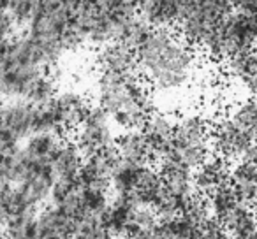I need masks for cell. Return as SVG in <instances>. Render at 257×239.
Wrapping results in <instances>:
<instances>
[{"label":"cell","instance_id":"1","mask_svg":"<svg viewBox=\"0 0 257 239\" xmlns=\"http://www.w3.org/2000/svg\"><path fill=\"white\" fill-rule=\"evenodd\" d=\"M138 72L150 90L176 93L194 81L197 72L196 51L171 30H154L136 50Z\"/></svg>","mask_w":257,"mask_h":239},{"label":"cell","instance_id":"2","mask_svg":"<svg viewBox=\"0 0 257 239\" xmlns=\"http://www.w3.org/2000/svg\"><path fill=\"white\" fill-rule=\"evenodd\" d=\"M95 106L109 116L114 129L121 132L143 130L148 116L154 113V99L150 86L140 72L100 71L93 88Z\"/></svg>","mask_w":257,"mask_h":239},{"label":"cell","instance_id":"3","mask_svg":"<svg viewBox=\"0 0 257 239\" xmlns=\"http://www.w3.org/2000/svg\"><path fill=\"white\" fill-rule=\"evenodd\" d=\"M213 153L211 148V120L199 111H189L178 116L176 129L169 144L168 157L196 171ZM162 160V162H164Z\"/></svg>","mask_w":257,"mask_h":239},{"label":"cell","instance_id":"4","mask_svg":"<svg viewBox=\"0 0 257 239\" xmlns=\"http://www.w3.org/2000/svg\"><path fill=\"white\" fill-rule=\"evenodd\" d=\"M255 50L257 23L234 9L222 20L210 43L204 46L206 57L218 65H224L238 55L255 53Z\"/></svg>","mask_w":257,"mask_h":239},{"label":"cell","instance_id":"5","mask_svg":"<svg viewBox=\"0 0 257 239\" xmlns=\"http://www.w3.org/2000/svg\"><path fill=\"white\" fill-rule=\"evenodd\" d=\"M229 13H232V4L224 0L182 2V18L176 25V36L192 50H204Z\"/></svg>","mask_w":257,"mask_h":239},{"label":"cell","instance_id":"6","mask_svg":"<svg viewBox=\"0 0 257 239\" xmlns=\"http://www.w3.org/2000/svg\"><path fill=\"white\" fill-rule=\"evenodd\" d=\"M72 22V8L71 2H39V9L29 25L27 36L36 43L43 44L51 50H60V39L65 34L67 27Z\"/></svg>","mask_w":257,"mask_h":239},{"label":"cell","instance_id":"7","mask_svg":"<svg viewBox=\"0 0 257 239\" xmlns=\"http://www.w3.org/2000/svg\"><path fill=\"white\" fill-rule=\"evenodd\" d=\"M34 134V106L25 100L0 102V155L20 150Z\"/></svg>","mask_w":257,"mask_h":239},{"label":"cell","instance_id":"8","mask_svg":"<svg viewBox=\"0 0 257 239\" xmlns=\"http://www.w3.org/2000/svg\"><path fill=\"white\" fill-rule=\"evenodd\" d=\"M118 134L114 132V127L111 123L109 116L100 107L92 106L86 114L85 122L76 130L74 143L83 153V157H92L97 151L104 148L114 146Z\"/></svg>","mask_w":257,"mask_h":239},{"label":"cell","instance_id":"9","mask_svg":"<svg viewBox=\"0 0 257 239\" xmlns=\"http://www.w3.org/2000/svg\"><path fill=\"white\" fill-rule=\"evenodd\" d=\"M120 164L121 158L114 146L104 148L92 157H86L78 176L81 188L109 192L111 178H113L114 171L120 167Z\"/></svg>","mask_w":257,"mask_h":239},{"label":"cell","instance_id":"10","mask_svg":"<svg viewBox=\"0 0 257 239\" xmlns=\"http://www.w3.org/2000/svg\"><path fill=\"white\" fill-rule=\"evenodd\" d=\"M253 143L229 120L225 114H218L211 122V148L213 153L229 162L243 160Z\"/></svg>","mask_w":257,"mask_h":239},{"label":"cell","instance_id":"11","mask_svg":"<svg viewBox=\"0 0 257 239\" xmlns=\"http://www.w3.org/2000/svg\"><path fill=\"white\" fill-rule=\"evenodd\" d=\"M176 120L178 118L175 114H169L166 111H154L148 116L147 123L143 127V136L150 148V160L161 164L166 157H168L169 144H171L173 134L176 129Z\"/></svg>","mask_w":257,"mask_h":239},{"label":"cell","instance_id":"12","mask_svg":"<svg viewBox=\"0 0 257 239\" xmlns=\"http://www.w3.org/2000/svg\"><path fill=\"white\" fill-rule=\"evenodd\" d=\"M53 104L57 107L64 134L76 132L79 129V125L85 122L86 114H88L90 107H92V104L86 99L85 93L78 92L74 88H67L58 92Z\"/></svg>","mask_w":257,"mask_h":239},{"label":"cell","instance_id":"13","mask_svg":"<svg viewBox=\"0 0 257 239\" xmlns=\"http://www.w3.org/2000/svg\"><path fill=\"white\" fill-rule=\"evenodd\" d=\"M194 192L197 195L208 197L218 186L231 185V162L218 157L217 153H211L199 169H196L192 174Z\"/></svg>","mask_w":257,"mask_h":239},{"label":"cell","instance_id":"14","mask_svg":"<svg viewBox=\"0 0 257 239\" xmlns=\"http://www.w3.org/2000/svg\"><path fill=\"white\" fill-rule=\"evenodd\" d=\"M138 15L154 30H169L182 18V2L176 0H148L138 2Z\"/></svg>","mask_w":257,"mask_h":239},{"label":"cell","instance_id":"15","mask_svg":"<svg viewBox=\"0 0 257 239\" xmlns=\"http://www.w3.org/2000/svg\"><path fill=\"white\" fill-rule=\"evenodd\" d=\"M95 62L100 67V71L120 72V74L138 71L136 51L125 46L120 41H109V43L97 48Z\"/></svg>","mask_w":257,"mask_h":239},{"label":"cell","instance_id":"16","mask_svg":"<svg viewBox=\"0 0 257 239\" xmlns=\"http://www.w3.org/2000/svg\"><path fill=\"white\" fill-rule=\"evenodd\" d=\"M162 192H164V179L161 171L154 165H143L136 188L128 195V199L138 207H154Z\"/></svg>","mask_w":257,"mask_h":239},{"label":"cell","instance_id":"17","mask_svg":"<svg viewBox=\"0 0 257 239\" xmlns=\"http://www.w3.org/2000/svg\"><path fill=\"white\" fill-rule=\"evenodd\" d=\"M62 141H64L62 137L51 134H32L23 143V146H20V153L29 164L51 165V160L57 155Z\"/></svg>","mask_w":257,"mask_h":239},{"label":"cell","instance_id":"18","mask_svg":"<svg viewBox=\"0 0 257 239\" xmlns=\"http://www.w3.org/2000/svg\"><path fill=\"white\" fill-rule=\"evenodd\" d=\"M121 162L133 165H148L150 162V148L141 130H127L120 132L114 141Z\"/></svg>","mask_w":257,"mask_h":239},{"label":"cell","instance_id":"19","mask_svg":"<svg viewBox=\"0 0 257 239\" xmlns=\"http://www.w3.org/2000/svg\"><path fill=\"white\" fill-rule=\"evenodd\" d=\"M161 171L162 179H164V188L168 192L175 193V195L182 197L183 200H187L189 197H192L194 193V183H192V174L194 171H190L189 167L178 164L175 160H164L161 162Z\"/></svg>","mask_w":257,"mask_h":239},{"label":"cell","instance_id":"20","mask_svg":"<svg viewBox=\"0 0 257 239\" xmlns=\"http://www.w3.org/2000/svg\"><path fill=\"white\" fill-rule=\"evenodd\" d=\"M37 223L43 239H55V237H69L74 239V227L76 221L71 220L64 211L57 206H48L37 213Z\"/></svg>","mask_w":257,"mask_h":239},{"label":"cell","instance_id":"21","mask_svg":"<svg viewBox=\"0 0 257 239\" xmlns=\"http://www.w3.org/2000/svg\"><path fill=\"white\" fill-rule=\"evenodd\" d=\"M85 157L74 141H62L57 155L51 160V171L57 179H78Z\"/></svg>","mask_w":257,"mask_h":239},{"label":"cell","instance_id":"22","mask_svg":"<svg viewBox=\"0 0 257 239\" xmlns=\"http://www.w3.org/2000/svg\"><path fill=\"white\" fill-rule=\"evenodd\" d=\"M134 202L128 197L125 195H114L109 200V206L104 211V214L100 216L104 227L107 228L111 235L114 239L121 237V235L127 234V225H128V218L131 213L134 211Z\"/></svg>","mask_w":257,"mask_h":239},{"label":"cell","instance_id":"23","mask_svg":"<svg viewBox=\"0 0 257 239\" xmlns=\"http://www.w3.org/2000/svg\"><path fill=\"white\" fill-rule=\"evenodd\" d=\"M220 221L231 239H248L257 230V209L238 204Z\"/></svg>","mask_w":257,"mask_h":239},{"label":"cell","instance_id":"24","mask_svg":"<svg viewBox=\"0 0 257 239\" xmlns=\"http://www.w3.org/2000/svg\"><path fill=\"white\" fill-rule=\"evenodd\" d=\"M225 116L252 141L257 144V99H243L229 107Z\"/></svg>","mask_w":257,"mask_h":239},{"label":"cell","instance_id":"25","mask_svg":"<svg viewBox=\"0 0 257 239\" xmlns=\"http://www.w3.org/2000/svg\"><path fill=\"white\" fill-rule=\"evenodd\" d=\"M58 95V83L51 78L48 72L39 74L36 79L32 81V85L29 86L23 100L29 102L30 106L39 107L44 104H50L51 100H55V97Z\"/></svg>","mask_w":257,"mask_h":239},{"label":"cell","instance_id":"26","mask_svg":"<svg viewBox=\"0 0 257 239\" xmlns=\"http://www.w3.org/2000/svg\"><path fill=\"white\" fill-rule=\"evenodd\" d=\"M8 239H43L37 223V213H25L13 216L4 228Z\"/></svg>","mask_w":257,"mask_h":239},{"label":"cell","instance_id":"27","mask_svg":"<svg viewBox=\"0 0 257 239\" xmlns=\"http://www.w3.org/2000/svg\"><path fill=\"white\" fill-rule=\"evenodd\" d=\"M34 134H51V136L64 137L60 118L53 100L44 106L34 107Z\"/></svg>","mask_w":257,"mask_h":239},{"label":"cell","instance_id":"28","mask_svg":"<svg viewBox=\"0 0 257 239\" xmlns=\"http://www.w3.org/2000/svg\"><path fill=\"white\" fill-rule=\"evenodd\" d=\"M27 169V162L23 160L22 153L13 151V153L0 155V186H15L23 178Z\"/></svg>","mask_w":257,"mask_h":239},{"label":"cell","instance_id":"29","mask_svg":"<svg viewBox=\"0 0 257 239\" xmlns=\"http://www.w3.org/2000/svg\"><path fill=\"white\" fill-rule=\"evenodd\" d=\"M224 74L234 83L246 81L250 78L257 76V55L255 53H246L238 55V57L231 58L224 64Z\"/></svg>","mask_w":257,"mask_h":239},{"label":"cell","instance_id":"30","mask_svg":"<svg viewBox=\"0 0 257 239\" xmlns=\"http://www.w3.org/2000/svg\"><path fill=\"white\" fill-rule=\"evenodd\" d=\"M152 32H154V29L138 16L136 20H133V22H128L125 27H121V30L118 32L114 41H120L125 46H128L131 50L136 51L138 48H141L147 43L148 37L152 36Z\"/></svg>","mask_w":257,"mask_h":239},{"label":"cell","instance_id":"31","mask_svg":"<svg viewBox=\"0 0 257 239\" xmlns=\"http://www.w3.org/2000/svg\"><path fill=\"white\" fill-rule=\"evenodd\" d=\"M143 165H133L121 162L120 167L114 171L113 178H111V188L114 190V195H125L128 197L136 188L138 178Z\"/></svg>","mask_w":257,"mask_h":239},{"label":"cell","instance_id":"32","mask_svg":"<svg viewBox=\"0 0 257 239\" xmlns=\"http://www.w3.org/2000/svg\"><path fill=\"white\" fill-rule=\"evenodd\" d=\"M159 218L152 207H134L125 235H150L157 228Z\"/></svg>","mask_w":257,"mask_h":239},{"label":"cell","instance_id":"33","mask_svg":"<svg viewBox=\"0 0 257 239\" xmlns=\"http://www.w3.org/2000/svg\"><path fill=\"white\" fill-rule=\"evenodd\" d=\"M206 199H208V204H210L211 214H213L215 218H218V220H222L225 214L231 213V211L238 206V200H236L234 193H232L231 185L218 186V188L213 190Z\"/></svg>","mask_w":257,"mask_h":239},{"label":"cell","instance_id":"34","mask_svg":"<svg viewBox=\"0 0 257 239\" xmlns=\"http://www.w3.org/2000/svg\"><path fill=\"white\" fill-rule=\"evenodd\" d=\"M182 216L185 218V220H189L190 223H194L196 227H201V225L206 220H210L213 214H211L210 204H208L206 197L194 193V195L189 197V199L185 200V204H183Z\"/></svg>","mask_w":257,"mask_h":239},{"label":"cell","instance_id":"35","mask_svg":"<svg viewBox=\"0 0 257 239\" xmlns=\"http://www.w3.org/2000/svg\"><path fill=\"white\" fill-rule=\"evenodd\" d=\"M183 204H185V200L182 197L175 195V193L168 192L164 188V192L161 193V197L157 199V202L154 204L152 209L155 211L159 221H166V220H173L176 216H182Z\"/></svg>","mask_w":257,"mask_h":239},{"label":"cell","instance_id":"36","mask_svg":"<svg viewBox=\"0 0 257 239\" xmlns=\"http://www.w3.org/2000/svg\"><path fill=\"white\" fill-rule=\"evenodd\" d=\"M74 239H114L97 216H86L76 221Z\"/></svg>","mask_w":257,"mask_h":239},{"label":"cell","instance_id":"37","mask_svg":"<svg viewBox=\"0 0 257 239\" xmlns=\"http://www.w3.org/2000/svg\"><path fill=\"white\" fill-rule=\"evenodd\" d=\"M37 9H39V2H30V0H18V2H9V16L15 22L16 29L18 27H27L34 22L37 15Z\"/></svg>","mask_w":257,"mask_h":239},{"label":"cell","instance_id":"38","mask_svg":"<svg viewBox=\"0 0 257 239\" xmlns=\"http://www.w3.org/2000/svg\"><path fill=\"white\" fill-rule=\"evenodd\" d=\"M257 167L246 160H238L231 165V185H255Z\"/></svg>","mask_w":257,"mask_h":239},{"label":"cell","instance_id":"39","mask_svg":"<svg viewBox=\"0 0 257 239\" xmlns=\"http://www.w3.org/2000/svg\"><path fill=\"white\" fill-rule=\"evenodd\" d=\"M11 218V186H0V225H6Z\"/></svg>","mask_w":257,"mask_h":239},{"label":"cell","instance_id":"40","mask_svg":"<svg viewBox=\"0 0 257 239\" xmlns=\"http://www.w3.org/2000/svg\"><path fill=\"white\" fill-rule=\"evenodd\" d=\"M15 30H16V25H15V22H13L11 16H9V13L0 9V43L13 39Z\"/></svg>","mask_w":257,"mask_h":239},{"label":"cell","instance_id":"41","mask_svg":"<svg viewBox=\"0 0 257 239\" xmlns=\"http://www.w3.org/2000/svg\"><path fill=\"white\" fill-rule=\"evenodd\" d=\"M243 160L250 162V164L255 165V167H257V144H253V146L250 148L248 151H246V155L243 157Z\"/></svg>","mask_w":257,"mask_h":239},{"label":"cell","instance_id":"42","mask_svg":"<svg viewBox=\"0 0 257 239\" xmlns=\"http://www.w3.org/2000/svg\"><path fill=\"white\" fill-rule=\"evenodd\" d=\"M118 239H150V235H121Z\"/></svg>","mask_w":257,"mask_h":239},{"label":"cell","instance_id":"43","mask_svg":"<svg viewBox=\"0 0 257 239\" xmlns=\"http://www.w3.org/2000/svg\"><path fill=\"white\" fill-rule=\"evenodd\" d=\"M0 239H8V235H6V232L0 228Z\"/></svg>","mask_w":257,"mask_h":239},{"label":"cell","instance_id":"44","mask_svg":"<svg viewBox=\"0 0 257 239\" xmlns=\"http://www.w3.org/2000/svg\"><path fill=\"white\" fill-rule=\"evenodd\" d=\"M248 239H257V230L253 232V235H252V237H248Z\"/></svg>","mask_w":257,"mask_h":239},{"label":"cell","instance_id":"45","mask_svg":"<svg viewBox=\"0 0 257 239\" xmlns=\"http://www.w3.org/2000/svg\"><path fill=\"white\" fill-rule=\"evenodd\" d=\"M2 97H4V95H2V88H0V99H2Z\"/></svg>","mask_w":257,"mask_h":239},{"label":"cell","instance_id":"46","mask_svg":"<svg viewBox=\"0 0 257 239\" xmlns=\"http://www.w3.org/2000/svg\"><path fill=\"white\" fill-rule=\"evenodd\" d=\"M55 239H69V237H55Z\"/></svg>","mask_w":257,"mask_h":239},{"label":"cell","instance_id":"47","mask_svg":"<svg viewBox=\"0 0 257 239\" xmlns=\"http://www.w3.org/2000/svg\"><path fill=\"white\" fill-rule=\"evenodd\" d=\"M255 23H257V22H255Z\"/></svg>","mask_w":257,"mask_h":239}]
</instances>
